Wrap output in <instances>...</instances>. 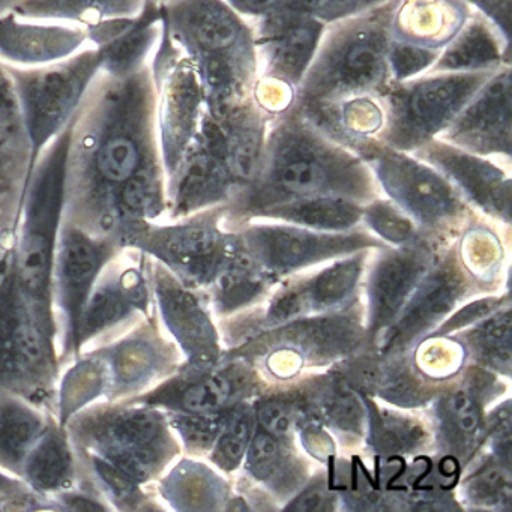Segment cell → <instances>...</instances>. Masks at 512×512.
<instances>
[{"label": "cell", "instance_id": "obj_13", "mask_svg": "<svg viewBox=\"0 0 512 512\" xmlns=\"http://www.w3.org/2000/svg\"><path fill=\"white\" fill-rule=\"evenodd\" d=\"M437 139L509 164L512 140L511 64L503 65L473 95Z\"/></svg>", "mask_w": 512, "mask_h": 512}, {"label": "cell", "instance_id": "obj_11", "mask_svg": "<svg viewBox=\"0 0 512 512\" xmlns=\"http://www.w3.org/2000/svg\"><path fill=\"white\" fill-rule=\"evenodd\" d=\"M250 259L269 277L286 275L326 260L370 248H385L365 232H319L295 224H247L238 233Z\"/></svg>", "mask_w": 512, "mask_h": 512}, {"label": "cell", "instance_id": "obj_28", "mask_svg": "<svg viewBox=\"0 0 512 512\" xmlns=\"http://www.w3.org/2000/svg\"><path fill=\"white\" fill-rule=\"evenodd\" d=\"M367 250L340 257L311 280L296 284L305 310H331L349 301L364 272Z\"/></svg>", "mask_w": 512, "mask_h": 512}, {"label": "cell", "instance_id": "obj_56", "mask_svg": "<svg viewBox=\"0 0 512 512\" xmlns=\"http://www.w3.org/2000/svg\"><path fill=\"white\" fill-rule=\"evenodd\" d=\"M511 2L512 0H494L497 13H499L500 22H502L503 29L509 34L511 28Z\"/></svg>", "mask_w": 512, "mask_h": 512}, {"label": "cell", "instance_id": "obj_22", "mask_svg": "<svg viewBox=\"0 0 512 512\" xmlns=\"http://www.w3.org/2000/svg\"><path fill=\"white\" fill-rule=\"evenodd\" d=\"M163 437L160 416L148 410H136L110 421L103 431V445L113 466L143 481L158 464L160 449L157 443Z\"/></svg>", "mask_w": 512, "mask_h": 512}, {"label": "cell", "instance_id": "obj_10", "mask_svg": "<svg viewBox=\"0 0 512 512\" xmlns=\"http://www.w3.org/2000/svg\"><path fill=\"white\" fill-rule=\"evenodd\" d=\"M226 208V206H224ZM223 206L166 227L146 224L125 236L130 244L157 257L164 265L191 283H214L224 266L242 248L238 233L220 227Z\"/></svg>", "mask_w": 512, "mask_h": 512}, {"label": "cell", "instance_id": "obj_33", "mask_svg": "<svg viewBox=\"0 0 512 512\" xmlns=\"http://www.w3.org/2000/svg\"><path fill=\"white\" fill-rule=\"evenodd\" d=\"M362 221L373 230L380 241L389 242L394 247L416 244L422 239H430L418 224L404 214L391 200L373 199L365 203Z\"/></svg>", "mask_w": 512, "mask_h": 512}, {"label": "cell", "instance_id": "obj_30", "mask_svg": "<svg viewBox=\"0 0 512 512\" xmlns=\"http://www.w3.org/2000/svg\"><path fill=\"white\" fill-rule=\"evenodd\" d=\"M268 278L242 247L215 278L218 302L224 310L242 307L265 290Z\"/></svg>", "mask_w": 512, "mask_h": 512}, {"label": "cell", "instance_id": "obj_52", "mask_svg": "<svg viewBox=\"0 0 512 512\" xmlns=\"http://www.w3.org/2000/svg\"><path fill=\"white\" fill-rule=\"evenodd\" d=\"M31 173V154L8 142L0 136V182H10L11 178Z\"/></svg>", "mask_w": 512, "mask_h": 512}, {"label": "cell", "instance_id": "obj_25", "mask_svg": "<svg viewBox=\"0 0 512 512\" xmlns=\"http://www.w3.org/2000/svg\"><path fill=\"white\" fill-rule=\"evenodd\" d=\"M272 121L274 118L257 107L253 100L217 121L223 131L227 164L238 191L251 184L259 172L266 134Z\"/></svg>", "mask_w": 512, "mask_h": 512}, {"label": "cell", "instance_id": "obj_42", "mask_svg": "<svg viewBox=\"0 0 512 512\" xmlns=\"http://www.w3.org/2000/svg\"><path fill=\"white\" fill-rule=\"evenodd\" d=\"M233 383L221 374L205 377L188 386L181 395L185 410L197 415H212L226 406L232 397Z\"/></svg>", "mask_w": 512, "mask_h": 512}, {"label": "cell", "instance_id": "obj_37", "mask_svg": "<svg viewBox=\"0 0 512 512\" xmlns=\"http://www.w3.org/2000/svg\"><path fill=\"white\" fill-rule=\"evenodd\" d=\"M247 469L259 481L277 485L292 473L289 457L283 452L278 437L257 433L250 442L247 455Z\"/></svg>", "mask_w": 512, "mask_h": 512}, {"label": "cell", "instance_id": "obj_1", "mask_svg": "<svg viewBox=\"0 0 512 512\" xmlns=\"http://www.w3.org/2000/svg\"><path fill=\"white\" fill-rule=\"evenodd\" d=\"M164 173L151 61L125 76L100 70L74 113L65 220L127 236L163 211Z\"/></svg>", "mask_w": 512, "mask_h": 512}, {"label": "cell", "instance_id": "obj_16", "mask_svg": "<svg viewBox=\"0 0 512 512\" xmlns=\"http://www.w3.org/2000/svg\"><path fill=\"white\" fill-rule=\"evenodd\" d=\"M436 262L430 239L404 247L382 248L368 278L371 326L380 331L397 319L419 281Z\"/></svg>", "mask_w": 512, "mask_h": 512}, {"label": "cell", "instance_id": "obj_31", "mask_svg": "<svg viewBox=\"0 0 512 512\" xmlns=\"http://www.w3.org/2000/svg\"><path fill=\"white\" fill-rule=\"evenodd\" d=\"M439 416L446 440L457 451H467L479 442L482 434L481 412L467 392L455 391L443 398Z\"/></svg>", "mask_w": 512, "mask_h": 512}, {"label": "cell", "instance_id": "obj_44", "mask_svg": "<svg viewBox=\"0 0 512 512\" xmlns=\"http://www.w3.org/2000/svg\"><path fill=\"white\" fill-rule=\"evenodd\" d=\"M320 407L335 427L352 433L361 431L365 419L364 407L343 383H334L323 394Z\"/></svg>", "mask_w": 512, "mask_h": 512}, {"label": "cell", "instance_id": "obj_7", "mask_svg": "<svg viewBox=\"0 0 512 512\" xmlns=\"http://www.w3.org/2000/svg\"><path fill=\"white\" fill-rule=\"evenodd\" d=\"M103 61V52L88 46L64 61L41 67H16L2 62L19 98L31 143L32 170L44 148L70 124Z\"/></svg>", "mask_w": 512, "mask_h": 512}, {"label": "cell", "instance_id": "obj_49", "mask_svg": "<svg viewBox=\"0 0 512 512\" xmlns=\"http://www.w3.org/2000/svg\"><path fill=\"white\" fill-rule=\"evenodd\" d=\"M251 100L272 118L283 115L295 106L296 89L280 80L257 77Z\"/></svg>", "mask_w": 512, "mask_h": 512}, {"label": "cell", "instance_id": "obj_47", "mask_svg": "<svg viewBox=\"0 0 512 512\" xmlns=\"http://www.w3.org/2000/svg\"><path fill=\"white\" fill-rule=\"evenodd\" d=\"M370 386L379 389L380 394L394 403L413 406L424 400L421 386L407 371L397 367L371 368Z\"/></svg>", "mask_w": 512, "mask_h": 512}, {"label": "cell", "instance_id": "obj_20", "mask_svg": "<svg viewBox=\"0 0 512 512\" xmlns=\"http://www.w3.org/2000/svg\"><path fill=\"white\" fill-rule=\"evenodd\" d=\"M464 275L452 254L431 266L401 310L389 347L406 346L442 319L463 296Z\"/></svg>", "mask_w": 512, "mask_h": 512}, {"label": "cell", "instance_id": "obj_2", "mask_svg": "<svg viewBox=\"0 0 512 512\" xmlns=\"http://www.w3.org/2000/svg\"><path fill=\"white\" fill-rule=\"evenodd\" d=\"M376 191L365 161L293 106L269 125L256 178L226 209L233 217L251 220L265 209L311 197H344L365 205Z\"/></svg>", "mask_w": 512, "mask_h": 512}, {"label": "cell", "instance_id": "obj_5", "mask_svg": "<svg viewBox=\"0 0 512 512\" xmlns=\"http://www.w3.org/2000/svg\"><path fill=\"white\" fill-rule=\"evenodd\" d=\"M73 125L74 116L35 163L29 179L31 187L26 199L25 220L11 268L20 290L40 301L49 293L55 268Z\"/></svg>", "mask_w": 512, "mask_h": 512}, {"label": "cell", "instance_id": "obj_48", "mask_svg": "<svg viewBox=\"0 0 512 512\" xmlns=\"http://www.w3.org/2000/svg\"><path fill=\"white\" fill-rule=\"evenodd\" d=\"M157 355L145 341H130L116 352L113 370L119 382L125 385L142 382L154 370Z\"/></svg>", "mask_w": 512, "mask_h": 512}, {"label": "cell", "instance_id": "obj_29", "mask_svg": "<svg viewBox=\"0 0 512 512\" xmlns=\"http://www.w3.org/2000/svg\"><path fill=\"white\" fill-rule=\"evenodd\" d=\"M284 343L302 350L305 355H338L358 343V329L343 317L290 323L280 335Z\"/></svg>", "mask_w": 512, "mask_h": 512}, {"label": "cell", "instance_id": "obj_41", "mask_svg": "<svg viewBox=\"0 0 512 512\" xmlns=\"http://www.w3.org/2000/svg\"><path fill=\"white\" fill-rule=\"evenodd\" d=\"M388 2L391 0H287L284 8L308 14L326 25H331L349 17L368 13Z\"/></svg>", "mask_w": 512, "mask_h": 512}, {"label": "cell", "instance_id": "obj_32", "mask_svg": "<svg viewBox=\"0 0 512 512\" xmlns=\"http://www.w3.org/2000/svg\"><path fill=\"white\" fill-rule=\"evenodd\" d=\"M40 430V418L28 407L19 403L0 404V461H22Z\"/></svg>", "mask_w": 512, "mask_h": 512}, {"label": "cell", "instance_id": "obj_51", "mask_svg": "<svg viewBox=\"0 0 512 512\" xmlns=\"http://www.w3.org/2000/svg\"><path fill=\"white\" fill-rule=\"evenodd\" d=\"M259 422L266 433L275 437H284L292 431L295 424V413L292 406L281 400L265 401L259 407Z\"/></svg>", "mask_w": 512, "mask_h": 512}, {"label": "cell", "instance_id": "obj_34", "mask_svg": "<svg viewBox=\"0 0 512 512\" xmlns=\"http://www.w3.org/2000/svg\"><path fill=\"white\" fill-rule=\"evenodd\" d=\"M26 473L41 490H55L71 475V455L64 440L47 434L26 460Z\"/></svg>", "mask_w": 512, "mask_h": 512}, {"label": "cell", "instance_id": "obj_39", "mask_svg": "<svg viewBox=\"0 0 512 512\" xmlns=\"http://www.w3.org/2000/svg\"><path fill=\"white\" fill-rule=\"evenodd\" d=\"M440 50L427 49L416 44L391 38L388 49L389 79L403 83L428 73L436 64Z\"/></svg>", "mask_w": 512, "mask_h": 512}, {"label": "cell", "instance_id": "obj_23", "mask_svg": "<svg viewBox=\"0 0 512 512\" xmlns=\"http://www.w3.org/2000/svg\"><path fill=\"white\" fill-rule=\"evenodd\" d=\"M511 37L479 11L472 10L458 34L440 50L428 73H478L511 64Z\"/></svg>", "mask_w": 512, "mask_h": 512}, {"label": "cell", "instance_id": "obj_54", "mask_svg": "<svg viewBox=\"0 0 512 512\" xmlns=\"http://www.w3.org/2000/svg\"><path fill=\"white\" fill-rule=\"evenodd\" d=\"M493 436L496 445L499 446V454L508 460L511 448V415L508 406L494 416Z\"/></svg>", "mask_w": 512, "mask_h": 512}, {"label": "cell", "instance_id": "obj_3", "mask_svg": "<svg viewBox=\"0 0 512 512\" xmlns=\"http://www.w3.org/2000/svg\"><path fill=\"white\" fill-rule=\"evenodd\" d=\"M161 16L170 40L196 68L212 118L251 100L259 59L248 20L226 0H166Z\"/></svg>", "mask_w": 512, "mask_h": 512}, {"label": "cell", "instance_id": "obj_45", "mask_svg": "<svg viewBox=\"0 0 512 512\" xmlns=\"http://www.w3.org/2000/svg\"><path fill=\"white\" fill-rule=\"evenodd\" d=\"M467 496L476 506L500 508L511 502V478L508 469L499 466L485 467L466 488Z\"/></svg>", "mask_w": 512, "mask_h": 512}, {"label": "cell", "instance_id": "obj_8", "mask_svg": "<svg viewBox=\"0 0 512 512\" xmlns=\"http://www.w3.org/2000/svg\"><path fill=\"white\" fill-rule=\"evenodd\" d=\"M352 151L365 161L389 200L428 236L455 229L466 220V200L433 166L379 139L356 143Z\"/></svg>", "mask_w": 512, "mask_h": 512}, {"label": "cell", "instance_id": "obj_40", "mask_svg": "<svg viewBox=\"0 0 512 512\" xmlns=\"http://www.w3.org/2000/svg\"><path fill=\"white\" fill-rule=\"evenodd\" d=\"M251 433H253V418L250 410H236L230 416L229 422L224 425V431L215 448V461L223 469H235L250 445Z\"/></svg>", "mask_w": 512, "mask_h": 512}, {"label": "cell", "instance_id": "obj_14", "mask_svg": "<svg viewBox=\"0 0 512 512\" xmlns=\"http://www.w3.org/2000/svg\"><path fill=\"white\" fill-rule=\"evenodd\" d=\"M251 26L259 77L280 80L298 91L328 25L316 17L284 8L251 22Z\"/></svg>", "mask_w": 512, "mask_h": 512}, {"label": "cell", "instance_id": "obj_18", "mask_svg": "<svg viewBox=\"0 0 512 512\" xmlns=\"http://www.w3.org/2000/svg\"><path fill=\"white\" fill-rule=\"evenodd\" d=\"M85 29L89 44L103 52L101 70L125 76L151 61L163 34L161 4L146 0L136 17L107 20Z\"/></svg>", "mask_w": 512, "mask_h": 512}, {"label": "cell", "instance_id": "obj_4", "mask_svg": "<svg viewBox=\"0 0 512 512\" xmlns=\"http://www.w3.org/2000/svg\"><path fill=\"white\" fill-rule=\"evenodd\" d=\"M395 0L326 26L316 56L296 91V109L349 98L380 97L388 88V49Z\"/></svg>", "mask_w": 512, "mask_h": 512}, {"label": "cell", "instance_id": "obj_43", "mask_svg": "<svg viewBox=\"0 0 512 512\" xmlns=\"http://www.w3.org/2000/svg\"><path fill=\"white\" fill-rule=\"evenodd\" d=\"M0 136L31 154V143L23 124L22 109L13 80L0 62Z\"/></svg>", "mask_w": 512, "mask_h": 512}, {"label": "cell", "instance_id": "obj_19", "mask_svg": "<svg viewBox=\"0 0 512 512\" xmlns=\"http://www.w3.org/2000/svg\"><path fill=\"white\" fill-rule=\"evenodd\" d=\"M113 251L112 242L95 239L71 221L62 224L53 269H56L62 304L74 325H79L89 292Z\"/></svg>", "mask_w": 512, "mask_h": 512}, {"label": "cell", "instance_id": "obj_12", "mask_svg": "<svg viewBox=\"0 0 512 512\" xmlns=\"http://www.w3.org/2000/svg\"><path fill=\"white\" fill-rule=\"evenodd\" d=\"M169 179L173 214L178 217L229 205L235 197L238 187L227 164L223 131L206 110L196 137Z\"/></svg>", "mask_w": 512, "mask_h": 512}, {"label": "cell", "instance_id": "obj_27", "mask_svg": "<svg viewBox=\"0 0 512 512\" xmlns=\"http://www.w3.org/2000/svg\"><path fill=\"white\" fill-rule=\"evenodd\" d=\"M362 211L364 205L355 200L326 196L283 203L254 218L283 221L319 232H349L361 223Z\"/></svg>", "mask_w": 512, "mask_h": 512}, {"label": "cell", "instance_id": "obj_26", "mask_svg": "<svg viewBox=\"0 0 512 512\" xmlns=\"http://www.w3.org/2000/svg\"><path fill=\"white\" fill-rule=\"evenodd\" d=\"M145 4L146 0H22L13 13L23 19L91 28L107 20L136 17Z\"/></svg>", "mask_w": 512, "mask_h": 512}, {"label": "cell", "instance_id": "obj_17", "mask_svg": "<svg viewBox=\"0 0 512 512\" xmlns=\"http://www.w3.org/2000/svg\"><path fill=\"white\" fill-rule=\"evenodd\" d=\"M91 46L86 29L71 23L0 16V62L16 67H41L64 61Z\"/></svg>", "mask_w": 512, "mask_h": 512}, {"label": "cell", "instance_id": "obj_46", "mask_svg": "<svg viewBox=\"0 0 512 512\" xmlns=\"http://www.w3.org/2000/svg\"><path fill=\"white\" fill-rule=\"evenodd\" d=\"M422 430L418 425L388 413L373 421V443L379 452H403L419 443Z\"/></svg>", "mask_w": 512, "mask_h": 512}, {"label": "cell", "instance_id": "obj_6", "mask_svg": "<svg viewBox=\"0 0 512 512\" xmlns=\"http://www.w3.org/2000/svg\"><path fill=\"white\" fill-rule=\"evenodd\" d=\"M494 71L425 73L407 82L389 83L379 97L385 110L380 142L412 154L437 139Z\"/></svg>", "mask_w": 512, "mask_h": 512}, {"label": "cell", "instance_id": "obj_38", "mask_svg": "<svg viewBox=\"0 0 512 512\" xmlns=\"http://www.w3.org/2000/svg\"><path fill=\"white\" fill-rule=\"evenodd\" d=\"M473 346L485 362L508 373L511 367V313L503 311L484 323L475 332Z\"/></svg>", "mask_w": 512, "mask_h": 512}, {"label": "cell", "instance_id": "obj_35", "mask_svg": "<svg viewBox=\"0 0 512 512\" xmlns=\"http://www.w3.org/2000/svg\"><path fill=\"white\" fill-rule=\"evenodd\" d=\"M86 310L80 316V337L89 338L97 332L103 331L107 326L119 322L130 311L131 301L125 289L122 277L118 280L107 281L86 302ZM79 320V322H80Z\"/></svg>", "mask_w": 512, "mask_h": 512}, {"label": "cell", "instance_id": "obj_21", "mask_svg": "<svg viewBox=\"0 0 512 512\" xmlns=\"http://www.w3.org/2000/svg\"><path fill=\"white\" fill-rule=\"evenodd\" d=\"M472 10L464 0H395L391 38L442 50L463 28Z\"/></svg>", "mask_w": 512, "mask_h": 512}, {"label": "cell", "instance_id": "obj_55", "mask_svg": "<svg viewBox=\"0 0 512 512\" xmlns=\"http://www.w3.org/2000/svg\"><path fill=\"white\" fill-rule=\"evenodd\" d=\"M329 508V494L325 488L316 485L302 493L290 509L295 511H325Z\"/></svg>", "mask_w": 512, "mask_h": 512}, {"label": "cell", "instance_id": "obj_50", "mask_svg": "<svg viewBox=\"0 0 512 512\" xmlns=\"http://www.w3.org/2000/svg\"><path fill=\"white\" fill-rule=\"evenodd\" d=\"M176 427L188 445L206 448L220 436L223 422L217 416L191 413V416L176 419Z\"/></svg>", "mask_w": 512, "mask_h": 512}, {"label": "cell", "instance_id": "obj_36", "mask_svg": "<svg viewBox=\"0 0 512 512\" xmlns=\"http://www.w3.org/2000/svg\"><path fill=\"white\" fill-rule=\"evenodd\" d=\"M460 257L467 271L475 277L488 278L502 266V245L487 227H470L461 239Z\"/></svg>", "mask_w": 512, "mask_h": 512}, {"label": "cell", "instance_id": "obj_57", "mask_svg": "<svg viewBox=\"0 0 512 512\" xmlns=\"http://www.w3.org/2000/svg\"><path fill=\"white\" fill-rule=\"evenodd\" d=\"M22 0H0V16H5V14L13 13L16 10L17 5L20 4Z\"/></svg>", "mask_w": 512, "mask_h": 512}, {"label": "cell", "instance_id": "obj_58", "mask_svg": "<svg viewBox=\"0 0 512 512\" xmlns=\"http://www.w3.org/2000/svg\"><path fill=\"white\" fill-rule=\"evenodd\" d=\"M149 2H155V4H163L166 0H149Z\"/></svg>", "mask_w": 512, "mask_h": 512}, {"label": "cell", "instance_id": "obj_53", "mask_svg": "<svg viewBox=\"0 0 512 512\" xmlns=\"http://www.w3.org/2000/svg\"><path fill=\"white\" fill-rule=\"evenodd\" d=\"M230 8L248 22H256L286 7L287 0H226Z\"/></svg>", "mask_w": 512, "mask_h": 512}, {"label": "cell", "instance_id": "obj_9", "mask_svg": "<svg viewBox=\"0 0 512 512\" xmlns=\"http://www.w3.org/2000/svg\"><path fill=\"white\" fill-rule=\"evenodd\" d=\"M157 92V128L161 158L167 176L175 172L199 131L206 110L205 94L196 68L167 35L151 58Z\"/></svg>", "mask_w": 512, "mask_h": 512}, {"label": "cell", "instance_id": "obj_24", "mask_svg": "<svg viewBox=\"0 0 512 512\" xmlns=\"http://www.w3.org/2000/svg\"><path fill=\"white\" fill-rule=\"evenodd\" d=\"M155 284L164 319L175 337L194 359L211 362L217 355L215 332L199 301L163 266H155Z\"/></svg>", "mask_w": 512, "mask_h": 512}, {"label": "cell", "instance_id": "obj_15", "mask_svg": "<svg viewBox=\"0 0 512 512\" xmlns=\"http://www.w3.org/2000/svg\"><path fill=\"white\" fill-rule=\"evenodd\" d=\"M442 173L466 202L496 220H511V178L502 161L433 139L412 152Z\"/></svg>", "mask_w": 512, "mask_h": 512}]
</instances>
